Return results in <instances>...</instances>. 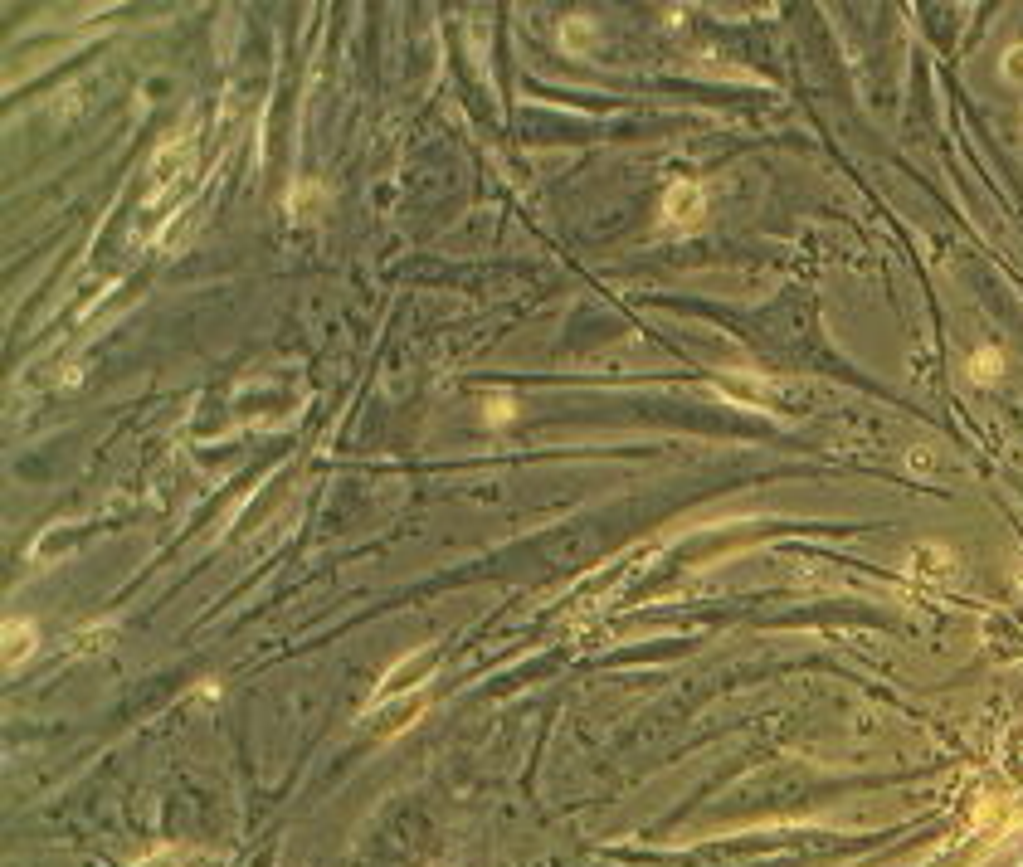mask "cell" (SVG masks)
I'll return each mask as SVG.
<instances>
[{
	"mask_svg": "<svg viewBox=\"0 0 1023 867\" xmlns=\"http://www.w3.org/2000/svg\"><path fill=\"white\" fill-rule=\"evenodd\" d=\"M5 634H10V639H5V658H10V663L30 653V624H25V619H20V624L10 619V624H5Z\"/></svg>",
	"mask_w": 1023,
	"mask_h": 867,
	"instance_id": "6da1fadb",
	"label": "cell"
}]
</instances>
